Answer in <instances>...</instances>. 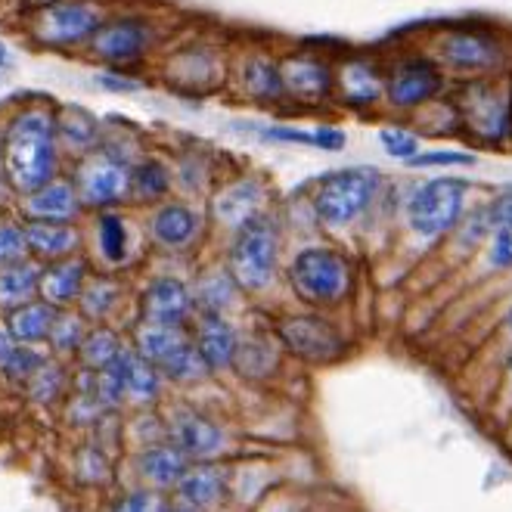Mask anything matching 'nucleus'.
<instances>
[{
  "label": "nucleus",
  "mask_w": 512,
  "mask_h": 512,
  "mask_svg": "<svg viewBox=\"0 0 512 512\" xmlns=\"http://www.w3.org/2000/svg\"><path fill=\"white\" fill-rule=\"evenodd\" d=\"M4 171L13 190L38 193L56 171V122L47 112H22L4 137Z\"/></svg>",
  "instance_id": "1"
},
{
  "label": "nucleus",
  "mask_w": 512,
  "mask_h": 512,
  "mask_svg": "<svg viewBox=\"0 0 512 512\" xmlns=\"http://www.w3.org/2000/svg\"><path fill=\"white\" fill-rule=\"evenodd\" d=\"M277 239V224L267 215H255L236 227V236L230 243V277L236 280V286L249 292L270 286L277 274Z\"/></svg>",
  "instance_id": "2"
},
{
  "label": "nucleus",
  "mask_w": 512,
  "mask_h": 512,
  "mask_svg": "<svg viewBox=\"0 0 512 512\" xmlns=\"http://www.w3.org/2000/svg\"><path fill=\"white\" fill-rule=\"evenodd\" d=\"M379 190L373 168H345L329 174L314 193V212L326 227H348L367 212Z\"/></svg>",
  "instance_id": "3"
},
{
  "label": "nucleus",
  "mask_w": 512,
  "mask_h": 512,
  "mask_svg": "<svg viewBox=\"0 0 512 512\" xmlns=\"http://www.w3.org/2000/svg\"><path fill=\"white\" fill-rule=\"evenodd\" d=\"M289 280L298 298L311 301V305H333L351 289V267L333 249H305L295 255Z\"/></svg>",
  "instance_id": "4"
},
{
  "label": "nucleus",
  "mask_w": 512,
  "mask_h": 512,
  "mask_svg": "<svg viewBox=\"0 0 512 512\" xmlns=\"http://www.w3.org/2000/svg\"><path fill=\"white\" fill-rule=\"evenodd\" d=\"M463 202H466V184L457 177H438L419 187L410 196L407 215L410 227L423 236H441L450 227H457L463 218Z\"/></svg>",
  "instance_id": "5"
},
{
  "label": "nucleus",
  "mask_w": 512,
  "mask_h": 512,
  "mask_svg": "<svg viewBox=\"0 0 512 512\" xmlns=\"http://www.w3.org/2000/svg\"><path fill=\"white\" fill-rule=\"evenodd\" d=\"M280 342L308 364H329L342 354V333L314 314H292L277 323Z\"/></svg>",
  "instance_id": "6"
},
{
  "label": "nucleus",
  "mask_w": 512,
  "mask_h": 512,
  "mask_svg": "<svg viewBox=\"0 0 512 512\" xmlns=\"http://www.w3.org/2000/svg\"><path fill=\"white\" fill-rule=\"evenodd\" d=\"M100 32V13L87 4L50 7L38 22V38L47 44H78Z\"/></svg>",
  "instance_id": "7"
},
{
  "label": "nucleus",
  "mask_w": 512,
  "mask_h": 512,
  "mask_svg": "<svg viewBox=\"0 0 512 512\" xmlns=\"http://www.w3.org/2000/svg\"><path fill=\"white\" fill-rule=\"evenodd\" d=\"M131 187L128 168L109 156H100L81 168V196L90 205H109L118 202Z\"/></svg>",
  "instance_id": "8"
},
{
  "label": "nucleus",
  "mask_w": 512,
  "mask_h": 512,
  "mask_svg": "<svg viewBox=\"0 0 512 512\" xmlns=\"http://www.w3.org/2000/svg\"><path fill=\"white\" fill-rule=\"evenodd\" d=\"M190 314V292L180 280H156L143 292V317L153 326H177Z\"/></svg>",
  "instance_id": "9"
},
{
  "label": "nucleus",
  "mask_w": 512,
  "mask_h": 512,
  "mask_svg": "<svg viewBox=\"0 0 512 512\" xmlns=\"http://www.w3.org/2000/svg\"><path fill=\"white\" fill-rule=\"evenodd\" d=\"M466 109V118L472 122V128L488 137V140H500L509 134V115H512V106L506 97H497L491 94L488 87H475L472 94L466 97L463 103Z\"/></svg>",
  "instance_id": "10"
},
{
  "label": "nucleus",
  "mask_w": 512,
  "mask_h": 512,
  "mask_svg": "<svg viewBox=\"0 0 512 512\" xmlns=\"http://www.w3.org/2000/svg\"><path fill=\"white\" fill-rule=\"evenodd\" d=\"M441 90V78L432 66L426 63H407L395 72V78H391L388 84V97L391 103L398 106H419L432 100L435 94Z\"/></svg>",
  "instance_id": "11"
},
{
  "label": "nucleus",
  "mask_w": 512,
  "mask_h": 512,
  "mask_svg": "<svg viewBox=\"0 0 512 512\" xmlns=\"http://www.w3.org/2000/svg\"><path fill=\"white\" fill-rule=\"evenodd\" d=\"M196 348H199V354H202L208 370H221V367L233 364L239 342H236L233 326L221 314H205V320L199 323Z\"/></svg>",
  "instance_id": "12"
},
{
  "label": "nucleus",
  "mask_w": 512,
  "mask_h": 512,
  "mask_svg": "<svg viewBox=\"0 0 512 512\" xmlns=\"http://www.w3.org/2000/svg\"><path fill=\"white\" fill-rule=\"evenodd\" d=\"M149 41V32L134 22V19H122V22H112L106 28H100V32L94 35V50L106 59H112V63H122V59H134L143 53Z\"/></svg>",
  "instance_id": "13"
},
{
  "label": "nucleus",
  "mask_w": 512,
  "mask_h": 512,
  "mask_svg": "<svg viewBox=\"0 0 512 512\" xmlns=\"http://www.w3.org/2000/svg\"><path fill=\"white\" fill-rule=\"evenodd\" d=\"M174 444L184 450L187 457H212L224 447V435L212 419L184 413V416H177V423H174Z\"/></svg>",
  "instance_id": "14"
},
{
  "label": "nucleus",
  "mask_w": 512,
  "mask_h": 512,
  "mask_svg": "<svg viewBox=\"0 0 512 512\" xmlns=\"http://www.w3.org/2000/svg\"><path fill=\"white\" fill-rule=\"evenodd\" d=\"M35 224H66L78 215V199L69 184H47L25 199Z\"/></svg>",
  "instance_id": "15"
},
{
  "label": "nucleus",
  "mask_w": 512,
  "mask_h": 512,
  "mask_svg": "<svg viewBox=\"0 0 512 512\" xmlns=\"http://www.w3.org/2000/svg\"><path fill=\"white\" fill-rule=\"evenodd\" d=\"M497 44L478 35H450L441 44V59L454 69H488L497 63Z\"/></svg>",
  "instance_id": "16"
},
{
  "label": "nucleus",
  "mask_w": 512,
  "mask_h": 512,
  "mask_svg": "<svg viewBox=\"0 0 512 512\" xmlns=\"http://www.w3.org/2000/svg\"><path fill=\"white\" fill-rule=\"evenodd\" d=\"M140 472L153 481V485H162V488L177 485L187 472V454L180 447H168V444L149 447L140 457Z\"/></svg>",
  "instance_id": "17"
},
{
  "label": "nucleus",
  "mask_w": 512,
  "mask_h": 512,
  "mask_svg": "<svg viewBox=\"0 0 512 512\" xmlns=\"http://www.w3.org/2000/svg\"><path fill=\"white\" fill-rule=\"evenodd\" d=\"M177 494H180V500H187V503H193L199 509L212 506L224 494V472L215 469V466L187 469L184 478L177 481Z\"/></svg>",
  "instance_id": "18"
},
{
  "label": "nucleus",
  "mask_w": 512,
  "mask_h": 512,
  "mask_svg": "<svg viewBox=\"0 0 512 512\" xmlns=\"http://www.w3.org/2000/svg\"><path fill=\"white\" fill-rule=\"evenodd\" d=\"M280 72H283L286 90H292L298 97H320L329 90V84H333L329 69L323 63H314V59H292Z\"/></svg>",
  "instance_id": "19"
},
{
  "label": "nucleus",
  "mask_w": 512,
  "mask_h": 512,
  "mask_svg": "<svg viewBox=\"0 0 512 512\" xmlns=\"http://www.w3.org/2000/svg\"><path fill=\"white\" fill-rule=\"evenodd\" d=\"M258 205H261V187L252 184V180H243V184H236L218 196L215 212L221 221H230L239 227V224H246L249 218L258 215Z\"/></svg>",
  "instance_id": "20"
},
{
  "label": "nucleus",
  "mask_w": 512,
  "mask_h": 512,
  "mask_svg": "<svg viewBox=\"0 0 512 512\" xmlns=\"http://www.w3.org/2000/svg\"><path fill=\"white\" fill-rule=\"evenodd\" d=\"M196 230H199V221L184 205H165L162 212L156 215V221H153L156 239L162 246H174V249L187 246L190 239L196 236Z\"/></svg>",
  "instance_id": "21"
},
{
  "label": "nucleus",
  "mask_w": 512,
  "mask_h": 512,
  "mask_svg": "<svg viewBox=\"0 0 512 512\" xmlns=\"http://www.w3.org/2000/svg\"><path fill=\"white\" fill-rule=\"evenodd\" d=\"M56 311L47 305H22L16 308V314H10V336L16 342H41L44 336H50V329L56 323Z\"/></svg>",
  "instance_id": "22"
},
{
  "label": "nucleus",
  "mask_w": 512,
  "mask_h": 512,
  "mask_svg": "<svg viewBox=\"0 0 512 512\" xmlns=\"http://www.w3.org/2000/svg\"><path fill=\"white\" fill-rule=\"evenodd\" d=\"M38 289H41V277L32 264H13L7 270H0V305L4 308H22Z\"/></svg>",
  "instance_id": "23"
},
{
  "label": "nucleus",
  "mask_w": 512,
  "mask_h": 512,
  "mask_svg": "<svg viewBox=\"0 0 512 512\" xmlns=\"http://www.w3.org/2000/svg\"><path fill=\"white\" fill-rule=\"evenodd\" d=\"M81 280H84V264L81 261H66L50 267L41 277V292L53 305H66V301L81 295Z\"/></svg>",
  "instance_id": "24"
},
{
  "label": "nucleus",
  "mask_w": 512,
  "mask_h": 512,
  "mask_svg": "<svg viewBox=\"0 0 512 512\" xmlns=\"http://www.w3.org/2000/svg\"><path fill=\"white\" fill-rule=\"evenodd\" d=\"M122 367H125V391L137 401H153L159 395V373L156 364H149L143 354L122 351Z\"/></svg>",
  "instance_id": "25"
},
{
  "label": "nucleus",
  "mask_w": 512,
  "mask_h": 512,
  "mask_svg": "<svg viewBox=\"0 0 512 512\" xmlns=\"http://www.w3.org/2000/svg\"><path fill=\"white\" fill-rule=\"evenodd\" d=\"M25 239H28V246L38 249L41 255H66L78 243L75 230H69L63 224H28Z\"/></svg>",
  "instance_id": "26"
},
{
  "label": "nucleus",
  "mask_w": 512,
  "mask_h": 512,
  "mask_svg": "<svg viewBox=\"0 0 512 512\" xmlns=\"http://www.w3.org/2000/svg\"><path fill=\"white\" fill-rule=\"evenodd\" d=\"M180 345H184V336L177 333V326H153V323H146V329H140V336H137L140 354L149 360V364H156V367Z\"/></svg>",
  "instance_id": "27"
},
{
  "label": "nucleus",
  "mask_w": 512,
  "mask_h": 512,
  "mask_svg": "<svg viewBox=\"0 0 512 512\" xmlns=\"http://www.w3.org/2000/svg\"><path fill=\"white\" fill-rule=\"evenodd\" d=\"M56 134L63 137L72 149H87L97 143V122L84 109H66L59 115Z\"/></svg>",
  "instance_id": "28"
},
{
  "label": "nucleus",
  "mask_w": 512,
  "mask_h": 512,
  "mask_svg": "<svg viewBox=\"0 0 512 512\" xmlns=\"http://www.w3.org/2000/svg\"><path fill=\"white\" fill-rule=\"evenodd\" d=\"M159 370L165 373V376H171V379H180V382H190V379H199L208 367H205V360H202V354H199V348L196 345H180V348H174L162 364H159Z\"/></svg>",
  "instance_id": "29"
},
{
  "label": "nucleus",
  "mask_w": 512,
  "mask_h": 512,
  "mask_svg": "<svg viewBox=\"0 0 512 512\" xmlns=\"http://www.w3.org/2000/svg\"><path fill=\"white\" fill-rule=\"evenodd\" d=\"M246 87L252 90L255 97H267V100H274L280 97L286 84H283V72L270 63V59H255V63L246 69Z\"/></svg>",
  "instance_id": "30"
},
{
  "label": "nucleus",
  "mask_w": 512,
  "mask_h": 512,
  "mask_svg": "<svg viewBox=\"0 0 512 512\" xmlns=\"http://www.w3.org/2000/svg\"><path fill=\"white\" fill-rule=\"evenodd\" d=\"M118 354H122V348H118V339L109 329H97L81 342V357L90 370H106Z\"/></svg>",
  "instance_id": "31"
},
{
  "label": "nucleus",
  "mask_w": 512,
  "mask_h": 512,
  "mask_svg": "<svg viewBox=\"0 0 512 512\" xmlns=\"http://www.w3.org/2000/svg\"><path fill=\"white\" fill-rule=\"evenodd\" d=\"M342 87H345V94L357 103H370L382 94V84L379 78L373 75L370 66H360V63H351L345 72H342Z\"/></svg>",
  "instance_id": "32"
},
{
  "label": "nucleus",
  "mask_w": 512,
  "mask_h": 512,
  "mask_svg": "<svg viewBox=\"0 0 512 512\" xmlns=\"http://www.w3.org/2000/svg\"><path fill=\"white\" fill-rule=\"evenodd\" d=\"M233 286H236V280H233V277H224V274H208V277L199 283V301L205 305V311H208V314H221V308H224V305H230Z\"/></svg>",
  "instance_id": "33"
},
{
  "label": "nucleus",
  "mask_w": 512,
  "mask_h": 512,
  "mask_svg": "<svg viewBox=\"0 0 512 512\" xmlns=\"http://www.w3.org/2000/svg\"><path fill=\"white\" fill-rule=\"evenodd\" d=\"M100 249L109 261H122L125 252H128V233H125V224L118 221L115 215H106L100 221Z\"/></svg>",
  "instance_id": "34"
},
{
  "label": "nucleus",
  "mask_w": 512,
  "mask_h": 512,
  "mask_svg": "<svg viewBox=\"0 0 512 512\" xmlns=\"http://www.w3.org/2000/svg\"><path fill=\"white\" fill-rule=\"evenodd\" d=\"M134 190L143 199H159L168 190V171L159 162H143L134 171Z\"/></svg>",
  "instance_id": "35"
},
{
  "label": "nucleus",
  "mask_w": 512,
  "mask_h": 512,
  "mask_svg": "<svg viewBox=\"0 0 512 512\" xmlns=\"http://www.w3.org/2000/svg\"><path fill=\"white\" fill-rule=\"evenodd\" d=\"M512 224V187L509 190H503L485 212H481V218H478V230L481 233H500L503 227H509Z\"/></svg>",
  "instance_id": "36"
},
{
  "label": "nucleus",
  "mask_w": 512,
  "mask_h": 512,
  "mask_svg": "<svg viewBox=\"0 0 512 512\" xmlns=\"http://www.w3.org/2000/svg\"><path fill=\"white\" fill-rule=\"evenodd\" d=\"M382 149L388 156H395V159H416L419 156V140L410 131L388 128V131H382Z\"/></svg>",
  "instance_id": "37"
},
{
  "label": "nucleus",
  "mask_w": 512,
  "mask_h": 512,
  "mask_svg": "<svg viewBox=\"0 0 512 512\" xmlns=\"http://www.w3.org/2000/svg\"><path fill=\"white\" fill-rule=\"evenodd\" d=\"M50 339L59 351H75L84 339H81V323L75 317H56L53 329H50Z\"/></svg>",
  "instance_id": "38"
},
{
  "label": "nucleus",
  "mask_w": 512,
  "mask_h": 512,
  "mask_svg": "<svg viewBox=\"0 0 512 512\" xmlns=\"http://www.w3.org/2000/svg\"><path fill=\"white\" fill-rule=\"evenodd\" d=\"M44 367V357L38 354V351H32V348H16L10 357H7V364H4V370L10 373V376H35L38 370Z\"/></svg>",
  "instance_id": "39"
},
{
  "label": "nucleus",
  "mask_w": 512,
  "mask_h": 512,
  "mask_svg": "<svg viewBox=\"0 0 512 512\" xmlns=\"http://www.w3.org/2000/svg\"><path fill=\"white\" fill-rule=\"evenodd\" d=\"M28 249V239H25V230H16V227H0V264H10V261H19Z\"/></svg>",
  "instance_id": "40"
},
{
  "label": "nucleus",
  "mask_w": 512,
  "mask_h": 512,
  "mask_svg": "<svg viewBox=\"0 0 512 512\" xmlns=\"http://www.w3.org/2000/svg\"><path fill=\"white\" fill-rule=\"evenodd\" d=\"M475 156L472 153H450V149H435V153H423V156H416L410 159V165L416 168H432V165H472Z\"/></svg>",
  "instance_id": "41"
},
{
  "label": "nucleus",
  "mask_w": 512,
  "mask_h": 512,
  "mask_svg": "<svg viewBox=\"0 0 512 512\" xmlns=\"http://www.w3.org/2000/svg\"><path fill=\"white\" fill-rule=\"evenodd\" d=\"M112 301H115V286L112 283H97L94 289L84 292V311L90 317H100V314L109 311Z\"/></svg>",
  "instance_id": "42"
},
{
  "label": "nucleus",
  "mask_w": 512,
  "mask_h": 512,
  "mask_svg": "<svg viewBox=\"0 0 512 512\" xmlns=\"http://www.w3.org/2000/svg\"><path fill=\"white\" fill-rule=\"evenodd\" d=\"M32 388H35V398L41 401H50L56 395V388H59V370L56 367H41L32 379Z\"/></svg>",
  "instance_id": "43"
},
{
  "label": "nucleus",
  "mask_w": 512,
  "mask_h": 512,
  "mask_svg": "<svg viewBox=\"0 0 512 512\" xmlns=\"http://www.w3.org/2000/svg\"><path fill=\"white\" fill-rule=\"evenodd\" d=\"M267 140H277V143H301V146H317V134L308 131H295V128H264L261 131Z\"/></svg>",
  "instance_id": "44"
},
{
  "label": "nucleus",
  "mask_w": 512,
  "mask_h": 512,
  "mask_svg": "<svg viewBox=\"0 0 512 512\" xmlns=\"http://www.w3.org/2000/svg\"><path fill=\"white\" fill-rule=\"evenodd\" d=\"M491 258L497 267H509L512 264V224L503 227L500 233H494V246H491Z\"/></svg>",
  "instance_id": "45"
},
{
  "label": "nucleus",
  "mask_w": 512,
  "mask_h": 512,
  "mask_svg": "<svg viewBox=\"0 0 512 512\" xmlns=\"http://www.w3.org/2000/svg\"><path fill=\"white\" fill-rule=\"evenodd\" d=\"M115 512H159V506L146 491H137V494H128L122 503H118Z\"/></svg>",
  "instance_id": "46"
},
{
  "label": "nucleus",
  "mask_w": 512,
  "mask_h": 512,
  "mask_svg": "<svg viewBox=\"0 0 512 512\" xmlns=\"http://www.w3.org/2000/svg\"><path fill=\"white\" fill-rule=\"evenodd\" d=\"M97 81H100L106 90H115V94H131V90H137V81L122 78V75H100Z\"/></svg>",
  "instance_id": "47"
},
{
  "label": "nucleus",
  "mask_w": 512,
  "mask_h": 512,
  "mask_svg": "<svg viewBox=\"0 0 512 512\" xmlns=\"http://www.w3.org/2000/svg\"><path fill=\"white\" fill-rule=\"evenodd\" d=\"M16 339L7 333V329H0V364H7V357L16 351V345H13Z\"/></svg>",
  "instance_id": "48"
},
{
  "label": "nucleus",
  "mask_w": 512,
  "mask_h": 512,
  "mask_svg": "<svg viewBox=\"0 0 512 512\" xmlns=\"http://www.w3.org/2000/svg\"><path fill=\"white\" fill-rule=\"evenodd\" d=\"M168 512H202V509H199V506H193V503H187V500H180V503L168 506Z\"/></svg>",
  "instance_id": "49"
},
{
  "label": "nucleus",
  "mask_w": 512,
  "mask_h": 512,
  "mask_svg": "<svg viewBox=\"0 0 512 512\" xmlns=\"http://www.w3.org/2000/svg\"><path fill=\"white\" fill-rule=\"evenodd\" d=\"M25 4H28V7H47V10H50V7L56 4V0H25Z\"/></svg>",
  "instance_id": "50"
},
{
  "label": "nucleus",
  "mask_w": 512,
  "mask_h": 512,
  "mask_svg": "<svg viewBox=\"0 0 512 512\" xmlns=\"http://www.w3.org/2000/svg\"><path fill=\"white\" fill-rule=\"evenodd\" d=\"M7 56H10V50H7V44H4V41H0V66L7 63Z\"/></svg>",
  "instance_id": "51"
},
{
  "label": "nucleus",
  "mask_w": 512,
  "mask_h": 512,
  "mask_svg": "<svg viewBox=\"0 0 512 512\" xmlns=\"http://www.w3.org/2000/svg\"><path fill=\"white\" fill-rule=\"evenodd\" d=\"M4 78H7V72H4V69H0V81H4Z\"/></svg>",
  "instance_id": "52"
},
{
  "label": "nucleus",
  "mask_w": 512,
  "mask_h": 512,
  "mask_svg": "<svg viewBox=\"0 0 512 512\" xmlns=\"http://www.w3.org/2000/svg\"><path fill=\"white\" fill-rule=\"evenodd\" d=\"M509 370H512V357H509Z\"/></svg>",
  "instance_id": "53"
},
{
  "label": "nucleus",
  "mask_w": 512,
  "mask_h": 512,
  "mask_svg": "<svg viewBox=\"0 0 512 512\" xmlns=\"http://www.w3.org/2000/svg\"><path fill=\"white\" fill-rule=\"evenodd\" d=\"M509 326H512V314H509Z\"/></svg>",
  "instance_id": "54"
}]
</instances>
